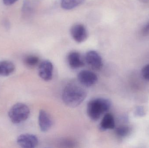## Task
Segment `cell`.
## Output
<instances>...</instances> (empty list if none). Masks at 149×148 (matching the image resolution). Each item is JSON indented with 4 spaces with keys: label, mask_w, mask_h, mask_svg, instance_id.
I'll return each instance as SVG.
<instances>
[{
    "label": "cell",
    "mask_w": 149,
    "mask_h": 148,
    "mask_svg": "<svg viewBox=\"0 0 149 148\" xmlns=\"http://www.w3.org/2000/svg\"><path fill=\"white\" fill-rule=\"evenodd\" d=\"M70 33L72 38L78 43L83 42L87 38V31L85 26L80 23L72 26L71 28Z\"/></svg>",
    "instance_id": "cell-8"
},
{
    "label": "cell",
    "mask_w": 149,
    "mask_h": 148,
    "mask_svg": "<svg viewBox=\"0 0 149 148\" xmlns=\"http://www.w3.org/2000/svg\"><path fill=\"white\" fill-rule=\"evenodd\" d=\"M139 1H141L142 2L145 3H147L148 2L149 0H139Z\"/></svg>",
    "instance_id": "cell-20"
},
{
    "label": "cell",
    "mask_w": 149,
    "mask_h": 148,
    "mask_svg": "<svg viewBox=\"0 0 149 148\" xmlns=\"http://www.w3.org/2000/svg\"><path fill=\"white\" fill-rule=\"evenodd\" d=\"M129 132V128L127 126H120L116 128V134L119 137H125L127 135Z\"/></svg>",
    "instance_id": "cell-15"
},
{
    "label": "cell",
    "mask_w": 149,
    "mask_h": 148,
    "mask_svg": "<svg viewBox=\"0 0 149 148\" xmlns=\"http://www.w3.org/2000/svg\"><path fill=\"white\" fill-rule=\"evenodd\" d=\"M142 74L144 79L149 81V64L143 67L142 70Z\"/></svg>",
    "instance_id": "cell-16"
},
{
    "label": "cell",
    "mask_w": 149,
    "mask_h": 148,
    "mask_svg": "<svg viewBox=\"0 0 149 148\" xmlns=\"http://www.w3.org/2000/svg\"><path fill=\"white\" fill-rule=\"evenodd\" d=\"M111 107V102L107 98L98 97L90 100L87 106V113L93 121L98 120Z\"/></svg>",
    "instance_id": "cell-2"
},
{
    "label": "cell",
    "mask_w": 149,
    "mask_h": 148,
    "mask_svg": "<svg viewBox=\"0 0 149 148\" xmlns=\"http://www.w3.org/2000/svg\"><path fill=\"white\" fill-rule=\"evenodd\" d=\"M145 114L144 109L141 107H138L136 110V114L139 116H142Z\"/></svg>",
    "instance_id": "cell-17"
},
{
    "label": "cell",
    "mask_w": 149,
    "mask_h": 148,
    "mask_svg": "<svg viewBox=\"0 0 149 148\" xmlns=\"http://www.w3.org/2000/svg\"><path fill=\"white\" fill-rule=\"evenodd\" d=\"M143 34V35H146L149 34V23L143 28L142 31Z\"/></svg>",
    "instance_id": "cell-19"
},
{
    "label": "cell",
    "mask_w": 149,
    "mask_h": 148,
    "mask_svg": "<svg viewBox=\"0 0 149 148\" xmlns=\"http://www.w3.org/2000/svg\"><path fill=\"white\" fill-rule=\"evenodd\" d=\"M78 80L79 82L85 87H92L98 81V77L96 74L90 70H81L78 74Z\"/></svg>",
    "instance_id": "cell-4"
},
{
    "label": "cell",
    "mask_w": 149,
    "mask_h": 148,
    "mask_svg": "<svg viewBox=\"0 0 149 148\" xmlns=\"http://www.w3.org/2000/svg\"><path fill=\"white\" fill-rule=\"evenodd\" d=\"M30 114V111L27 105L18 103L13 105L10 109L8 116L13 123L18 124L27 120Z\"/></svg>",
    "instance_id": "cell-3"
},
{
    "label": "cell",
    "mask_w": 149,
    "mask_h": 148,
    "mask_svg": "<svg viewBox=\"0 0 149 148\" xmlns=\"http://www.w3.org/2000/svg\"><path fill=\"white\" fill-rule=\"evenodd\" d=\"M53 64L49 60H45L39 64L38 73L39 76L44 81H48L53 76Z\"/></svg>",
    "instance_id": "cell-5"
},
{
    "label": "cell",
    "mask_w": 149,
    "mask_h": 148,
    "mask_svg": "<svg viewBox=\"0 0 149 148\" xmlns=\"http://www.w3.org/2000/svg\"><path fill=\"white\" fill-rule=\"evenodd\" d=\"M68 64L71 68L77 69L85 65L80 54L76 51H72L69 54L67 57Z\"/></svg>",
    "instance_id": "cell-10"
},
{
    "label": "cell",
    "mask_w": 149,
    "mask_h": 148,
    "mask_svg": "<svg viewBox=\"0 0 149 148\" xmlns=\"http://www.w3.org/2000/svg\"><path fill=\"white\" fill-rule=\"evenodd\" d=\"M87 64L94 70H99L102 66V60L99 53L95 50H89L86 55Z\"/></svg>",
    "instance_id": "cell-7"
},
{
    "label": "cell",
    "mask_w": 149,
    "mask_h": 148,
    "mask_svg": "<svg viewBox=\"0 0 149 148\" xmlns=\"http://www.w3.org/2000/svg\"><path fill=\"white\" fill-rule=\"evenodd\" d=\"M38 125L42 132L49 131L52 125V121L49 114L44 110L39 111L38 115Z\"/></svg>",
    "instance_id": "cell-9"
},
{
    "label": "cell",
    "mask_w": 149,
    "mask_h": 148,
    "mask_svg": "<svg viewBox=\"0 0 149 148\" xmlns=\"http://www.w3.org/2000/svg\"><path fill=\"white\" fill-rule=\"evenodd\" d=\"M15 65L11 61H0V76L10 75L15 71Z\"/></svg>",
    "instance_id": "cell-12"
},
{
    "label": "cell",
    "mask_w": 149,
    "mask_h": 148,
    "mask_svg": "<svg viewBox=\"0 0 149 148\" xmlns=\"http://www.w3.org/2000/svg\"><path fill=\"white\" fill-rule=\"evenodd\" d=\"M85 0H61L62 8L65 10H70L83 4Z\"/></svg>",
    "instance_id": "cell-13"
},
{
    "label": "cell",
    "mask_w": 149,
    "mask_h": 148,
    "mask_svg": "<svg viewBox=\"0 0 149 148\" xmlns=\"http://www.w3.org/2000/svg\"><path fill=\"white\" fill-rule=\"evenodd\" d=\"M3 2L6 6H10L15 3L18 0H2Z\"/></svg>",
    "instance_id": "cell-18"
},
{
    "label": "cell",
    "mask_w": 149,
    "mask_h": 148,
    "mask_svg": "<svg viewBox=\"0 0 149 148\" xmlns=\"http://www.w3.org/2000/svg\"><path fill=\"white\" fill-rule=\"evenodd\" d=\"M99 127L100 130L102 131L114 129L115 127V122L113 116L110 114H105L100 123Z\"/></svg>",
    "instance_id": "cell-11"
},
{
    "label": "cell",
    "mask_w": 149,
    "mask_h": 148,
    "mask_svg": "<svg viewBox=\"0 0 149 148\" xmlns=\"http://www.w3.org/2000/svg\"><path fill=\"white\" fill-rule=\"evenodd\" d=\"M87 96L85 87L79 82L71 81L67 83L63 89L62 99L66 106L75 107L80 105Z\"/></svg>",
    "instance_id": "cell-1"
},
{
    "label": "cell",
    "mask_w": 149,
    "mask_h": 148,
    "mask_svg": "<svg viewBox=\"0 0 149 148\" xmlns=\"http://www.w3.org/2000/svg\"><path fill=\"white\" fill-rule=\"evenodd\" d=\"M17 144L22 148H34L38 145V140L35 135L23 134L17 138Z\"/></svg>",
    "instance_id": "cell-6"
},
{
    "label": "cell",
    "mask_w": 149,
    "mask_h": 148,
    "mask_svg": "<svg viewBox=\"0 0 149 148\" xmlns=\"http://www.w3.org/2000/svg\"><path fill=\"white\" fill-rule=\"evenodd\" d=\"M39 59L36 56L30 55L27 56L24 59V63L28 67L33 68L39 63Z\"/></svg>",
    "instance_id": "cell-14"
}]
</instances>
